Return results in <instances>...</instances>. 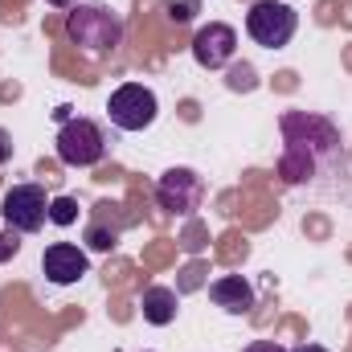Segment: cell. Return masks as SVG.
<instances>
[{
  "label": "cell",
  "mask_w": 352,
  "mask_h": 352,
  "mask_svg": "<svg viewBox=\"0 0 352 352\" xmlns=\"http://www.w3.org/2000/svg\"><path fill=\"white\" fill-rule=\"evenodd\" d=\"M283 131V156H278V176L287 184H311L316 176H328L344 168V140L340 127L328 123L324 115L307 111H287L278 119Z\"/></svg>",
  "instance_id": "obj_1"
},
{
  "label": "cell",
  "mask_w": 352,
  "mask_h": 352,
  "mask_svg": "<svg viewBox=\"0 0 352 352\" xmlns=\"http://www.w3.org/2000/svg\"><path fill=\"white\" fill-rule=\"evenodd\" d=\"M66 37L82 54L102 58L123 41V16L115 8H107V4H74L70 16H66Z\"/></svg>",
  "instance_id": "obj_2"
},
{
  "label": "cell",
  "mask_w": 352,
  "mask_h": 352,
  "mask_svg": "<svg viewBox=\"0 0 352 352\" xmlns=\"http://www.w3.org/2000/svg\"><path fill=\"white\" fill-rule=\"evenodd\" d=\"M54 148H58L62 164H70V168H94L107 156V131L94 119H87V115H70V119H62Z\"/></svg>",
  "instance_id": "obj_3"
},
{
  "label": "cell",
  "mask_w": 352,
  "mask_h": 352,
  "mask_svg": "<svg viewBox=\"0 0 352 352\" xmlns=\"http://www.w3.org/2000/svg\"><path fill=\"white\" fill-rule=\"evenodd\" d=\"M295 29H299V12H295L287 0H254L250 12H246V33H250L258 45H266V50L291 45Z\"/></svg>",
  "instance_id": "obj_4"
},
{
  "label": "cell",
  "mask_w": 352,
  "mask_h": 352,
  "mask_svg": "<svg viewBox=\"0 0 352 352\" xmlns=\"http://www.w3.org/2000/svg\"><path fill=\"white\" fill-rule=\"evenodd\" d=\"M156 115H160V102H156L152 87H144V82H123L107 98V119L119 131H148L156 123Z\"/></svg>",
  "instance_id": "obj_5"
},
{
  "label": "cell",
  "mask_w": 352,
  "mask_h": 352,
  "mask_svg": "<svg viewBox=\"0 0 352 352\" xmlns=\"http://www.w3.org/2000/svg\"><path fill=\"white\" fill-rule=\"evenodd\" d=\"M0 217L12 234H37L50 221V197L41 184H12L0 201Z\"/></svg>",
  "instance_id": "obj_6"
},
{
  "label": "cell",
  "mask_w": 352,
  "mask_h": 352,
  "mask_svg": "<svg viewBox=\"0 0 352 352\" xmlns=\"http://www.w3.org/2000/svg\"><path fill=\"white\" fill-rule=\"evenodd\" d=\"M156 201L173 217H192L205 201V176L197 168H168L156 180Z\"/></svg>",
  "instance_id": "obj_7"
},
{
  "label": "cell",
  "mask_w": 352,
  "mask_h": 352,
  "mask_svg": "<svg viewBox=\"0 0 352 352\" xmlns=\"http://www.w3.org/2000/svg\"><path fill=\"white\" fill-rule=\"evenodd\" d=\"M188 50H192V62L201 70H226L234 62V54H238V33H234V25L209 21L205 29H197Z\"/></svg>",
  "instance_id": "obj_8"
},
{
  "label": "cell",
  "mask_w": 352,
  "mask_h": 352,
  "mask_svg": "<svg viewBox=\"0 0 352 352\" xmlns=\"http://www.w3.org/2000/svg\"><path fill=\"white\" fill-rule=\"evenodd\" d=\"M41 270H45V278L54 287H70V283H78V278L90 274V258H87V250L74 246V242H54L41 254Z\"/></svg>",
  "instance_id": "obj_9"
},
{
  "label": "cell",
  "mask_w": 352,
  "mask_h": 352,
  "mask_svg": "<svg viewBox=\"0 0 352 352\" xmlns=\"http://www.w3.org/2000/svg\"><path fill=\"white\" fill-rule=\"evenodd\" d=\"M209 299H213L221 311H230V316H246V311L254 307V287H250L242 274H221V278L209 283Z\"/></svg>",
  "instance_id": "obj_10"
},
{
  "label": "cell",
  "mask_w": 352,
  "mask_h": 352,
  "mask_svg": "<svg viewBox=\"0 0 352 352\" xmlns=\"http://www.w3.org/2000/svg\"><path fill=\"white\" fill-rule=\"evenodd\" d=\"M140 307H144V320H148L152 328H168L176 320V311H180V299H176L173 287H148Z\"/></svg>",
  "instance_id": "obj_11"
},
{
  "label": "cell",
  "mask_w": 352,
  "mask_h": 352,
  "mask_svg": "<svg viewBox=\"0 0 352 352\" xmlns=\"http://www.w3.org/2000/svg\"><path fill=\"white\" fill-rule=\"evenodd\" d=\"M78 213H82V209H78L74 197H54V201H50V221H54V226H74Z\"/></svg>",
  "instance_id": "obj_12"
},
{
  "label": "cell",
  "mask_w": 352,
  "mask_h": 352,
  "mask_svg": "<svg viewBox=\"0 0 352 352\" xmlns=\"http://www.w3.org/2000/svg\"><path fill=\"white\" fill-rule=\"evenodd\" d=\"M160 12H164L173 25H188V21L201 12V0H164V4H160Z\"/></svg>",
  "instance_id": "obj_13"
},
{
  "label": "cell",
  "mask_w": 352,
  "mask_h": 352,
  "mask_svg": "<svg viewBox=\"0 0 352 352\" xmlns=\"http://www.w3.org/2000/svg\"><path fill=\"white\" fill-rule=\"evenodd\" d=\"M87 242H90V250H115L119 246V226H102V221H94L87 230Z\"/></svg>",
  "instance_id": "obj_14"
},
{
  "label": "cell",
  "mask_w": 352,
  "mask_h": 352,
  "mask_svg": "<svg viewBox=\"0 0 352 352\" xmlns=\"http://www.w3.org/2000/svg\"><path fill=\"white\" fill-rule=\"evenodd\" d=\"M226 87L230 90H254L258 87V78H254V66H230V78H226Z\"/></svg>",
  "instance_id": "obj_15"
},
{
  "label": "cell",
  "mask_w": 352,
  "mask_h": 352,
  "mask_svg": "<svg viewBox=\"0 0 352 352\" xmlns=\"http://www.w3.org/2000/svg\"><path fill=\"white\" fill-rule=\"evenodd\" d=\"M21 254V238L12 230H0V263H12Z\"/></svg>",
  "instance_id": "obj_16"
},
{
  "label": "cell",
  "mask_w": 352,
  "mask_h": 352,
  "mask_svg": "<svg viewBox=\"0 0 352 352\" xmlns=\"http://www.w3.org/2000/svg\"><path fill=\"white\" fill-rule=\"evenodd\" d=\"M242 352H287V349H283L278 340H250Z\"/></svg>",
  "instance_id": "obj_17"
},
{
  "label": "cell",
  "mask_w": 352,
  "mask_h": 352,
  "mask_svg": "<svg viewBox=\"0 0 352 352\" xmlns=\"http://www.w3.org/2000/svg\"><path fill=\"white\" fill-rule=\"evenodd\" d=\"M8 160H12V135L0 127V164H8Z\"/></svg>",
  "instance_id": "obj_18"
},
{
  "label": "cell",
  "mask_w": 352,
  "mask_h": 352,
  "mask_svg": "<svg viewBox=\"0 0 352 352\" xmlns=\"http://www.w3.org/2000/svg\"><path fill=\"white\" fill-rule=\"evenodd\" d=\"M45 4H54V8H74L78 0H45Z\"/></svg>",
  "instance_id": "obj_19"
},
{
  "label": "cell",
  "mask_w": 352,
  "mask_h": 352,
  "mask_svg": "<svg viewBox=\"0 0 352 352\" xmlns=\"http://www.w3.org/2000/svg\"><path fill=\"white\" fill-rule=\"evenodd\" d=\"M295 352H328V349H324V344H299Z\"/></svg>",
  "instance_id": "obj_20"
}]
</instances>
